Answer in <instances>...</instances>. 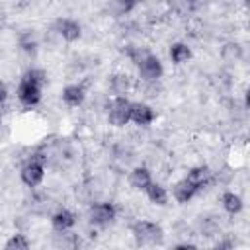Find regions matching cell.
I'll return each mask as SVG.
<instances>
[{"instance_id":"obj_12","label":"cell","mask_w":250,"mask_h":250,"mask_svg":"<svg viewBox=\"0 0 250 250\" xmlns=\"http://www.w3.org/2000/svg\"><path fill=\"white\" fill-rule=\"evenodd\" d=\"M129 186L135 189V191H143L154 182L152 180V172L146 168V166H135L131 172H129Z\"/></svg>"},{"instance_id":"obj_21","label":"cell","mask_w":250,"mask_h":250,"mask_svg":"<svg viewBox=\"0 0 250 250\" xmlns=\"http://www.w3.org/2000/svg\"><path fill=\"white\" fill-rule=\"evenodd\" d=\"M8 96H10V90H8L6 82L0 80V105H4V104L8 102Z\"/></svg>"},{"instance_id":"obj_7","label":"cell","mask_w":250,"mask_h":250,"mask_svg":"<svg viewBox=\"0 0 250 250\" xmlns=\"http://www.w3.org/2000/svg\"><path fill=\"white\" fill-rule=\"evenodd\" d=\"M53 29L66 43H74V41H78L82 37V25H80V21L74 20V18H68V16L57 18L55 23H53Z\"/></svg>"},{"instance_id":"obj_6","label":"cell","mask_w":250,"mask_h":250,"mask_svg":"<svg viewBox=\"0 0 250 250\" xmlns=\"http://www.w3.org/2000/svg\"><path fill=\"white\" fill-rule=\"evenodd\" d=\"M16 98L23 107H35V105H39V102L43 98V88L33 84L25 76H21L18 82V88H16Z\"/></svg>"},{"instance_id":"obj_16","label":"cell","mask_w":250,"mask_h":250,"mask_svg":"<svg viewBox=\"0 0 250 250\" xmlns=\"http://www.w3.org/2000/svg\"><path fill=\"white\" fill-rule=\"evenodd\" d=\"M109 88H111L113 96H125V94L129 92V88H131V78H129L127 74L117 72V74L111 76V80H109Z\"/></svg>"},{"instance_id":"obj_9","label":"cell","mask_w":250,"mask_h":250,"mask_svg":"<svg viewBox=\"0 0 250 250\" xmlns=\"http://www.w3.org/2000/svg\"><path fill=\"white\" fill-rule=\"evenodd\" d=\"M156 121V111L145 104V102H131V113H129V123L137 127H150Z\"/></svg>"},{"instance_id":"obj_18","label":"cell","mask_w":250,"mask_h":250,"mask_svg":"<svg viewBox=\"0 0 250 250\" xmlns=\"http://www.w3.org/2000/svg\"><path fill=\"white\" fill-rule=\"evenodd\" d=\"M23 76H25L27 80H31L33 84L41 86V88H45V84L49 82V76H47V72H45L43 68H29V70L23 72Z\"/></svg>"},{"instance_id":"obj_19","label":"cell","mask_w":250,"mask_h":250,"mask_svg":"<svg viewBox=\"0 0 250 250\" xmlns=\"http://www.w3.org/2000/svg\"><path fill=\"white\" fill-rule=\"evenodd\" d=\"M20 47L25 51V53H35L37 51V41H35V37H33V33H23L21 37H20Z\"/></svg>"},{"instance_id":"obj_11","label":"cell","mask_w":250,"mask_h":250,"mask_svg":"<svg viewBox=\"0 0 250 250\" xmlns=\"http://www.w3.org/2000/svg\"><path fill=\"white\" fill-rule=\"evenodd\" d=\"M51 227L57 230V232H64V230H72L76 227V215L70 211V209H57L53 215H51Z\"/></svg>"},{"instance_id":"obj_5","label":"cell","mask_w":250,"mask_h":250,"mask_svg":"<svg viewBox=\"0 0 250 250\" xmlns=\"http://www.w3.org/2000/svg\"><path fill=\"white\" fill-rule=\"evenodd\" d=\"M20 180L27 188L41 186V182L45 180V162H43V158L35 156V158L25 160L23 166L20 168Z\"/></svg>"},{"instance_id":"obj_3","label":"cell","mask_w":250,"mask_h":250,"mask_svg":"<svg viewBox=\"0 0 250 250\" xmlns=\"http://www.w3.org/2000/svg\"><path fill=\"white\" fill-rule=\"evenodd\" d=\"M117 219V207L113 201H94L88 207V221L96 229H105Z\"/></svg>"},{"instance_id":"obj_17","label":"cell","mask_w":250,"mask_h":250,"mask_svg":"<svg viewBox=\"0 0 250 250\" xmlns=\"http://www.w3.org/2000/svg\"><path fill=\"white\" fill-rule=\"evenodd\" d=\"M29 246H31V240H29L25 234H21V232L10 234L8 240L4 242V248H6V250H27Z\"/></svg>"},{"instance_id":"obj_15","label":"cell","mask_w":250,"mask_h":250,"mask_svg":"<svg viewBox=\"0 0 250 250\" xmlns=\"http://www.w3.org/2000/svg\"><path fill=\"white\" fill-rule=\"evenodd\" d=\"M168 57H170V61L174 62V64H186L191 57H193V51H191V47L188 45V43H184V41H176V43H172L170 45V49H168Z\"/></svg>"},{"instance_id":"obj_8","label":"cell","mask_w":250,"mask_h":250,"mask_svg":"<svg viewBox=\"0 0 250 250\" xmlns=\"http://www.w3.org/2000/svg\"><path fill=\"white\" fill-rule=\"evenodd\" d=\"M201 193V188L197 186V184H193L188 176H184V178H180L174 186H172V199L176 201V203H180V205H186V203H189L193 197H197Z\"/></svg>"},{"instance_id":"obj_1","label":"cell","mask_w":250,"mask_h":250,"mask_svg":"<svg viewBox=\"0 0 250 250\" xmlns=\"http://www.w3.org/2000/svg\"><path fill=\"white\" fill-rule=\"evenodd\" d=\"M127 57L137 66V72H139L141 80L156 84L164 76V64H162L158 55H154V53H150L146 49H141V47H129Z\"/></svg>"},{"instance_id":"obj_2","label":"cell","mask_w":250,"mask_h":250,"mask_svg":"<svg viewBox=\"0 0 250 250\" xmlns=\"http://www.w3.org/2000/svg\"><path fill=\"white\" fill-rule=\"evenodd\" d=\"M131 234L137 240V244L143 246H154V244H162L164 240V229L148 219H137L131 225Z\"/></svg>"},{"instance_id":"obj_10","label":"cell","mask_w":250,"mask_h":250,"mask_svg":"<svg viewBox=\"0 0 250 250\" xmlns=\"http://www.w3.org/2000/svg\"><path fill=\"white\" fill-rule=\"evenodd\" d=\"M61 100L66 107H80L86 100V88L84 84H66L61 90Z\"/></svg>"},{"instance_id":"obj_14","label":"cell","mask_w":250,"mask_h":250,"mask_svg":"<svg viewBox=\"0 0 250 250\" xmlns=\"http://www.w3.org/2000/svg\"><path fill=\"white\" fill-rule=\"evenodd\" d=\"M221 207L225 209V213H229V215L234 217V215L242 213V209H244V201H242V197H240L236 191L227 189V191L221 193Z\"/></svg>"},{"instance_id":"obj_22","label":"cell","mask_w":250,"mask_h":250,"mask_svg":"<svg viewBox=\"0 0 250 250\" xmlns=\"http://www.w3.org/2000/svg\"><path fill=\"white\" fill-rule=\"evenodd\" d=\"M174 248H176V250H186V248H188V250H193L195 244H191V242H182V244H176Z\"/></svg>"},{"instance_id":"obj_20","label":"cell","mask_w":250,"mask_h":250,"mask_svg":"<svg viewBox=\"0 0 250 250\" xmlns=\"http://www.w3.org/2000/svg\"><path fill=\"white\" fill-rule=\"evenodd\" d=\"M115 2H117V6H119V12L129 14V12H133L143 0H115Z\"/></svg>"},{"instance_id":"obj_4","label":"cell","mask_w":250,"mask_h":250,"mask_svg":"<svg viewBox=\"0 0 250 250\" xmlns=\"http://www.w3.org/2000/svg\"><path fill=\"white\" fill-rule=\"evenodd\" d=\"M131 102L127 96H111L107 102V121L113 127H125L129 125V113H131Z\"/></svg>"},{"instance_id":"obj_13","label":"cell","mask_w":250,"mask_h":250,"mask_svg":"<svg viewBox=\"0 0 250 250\" xmlns=\"http://www.w3.org/2000/svg\"><path fill=\"white\" fill-rule=\"evenodd\" d=\"M145 195H146V199H148L152 205H156V207H166L168 201H170V191H168L162 184H158V182H152V184L145 189Z\"/></svg>"}]
</instances>
